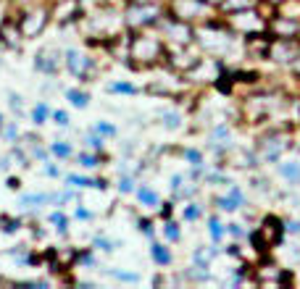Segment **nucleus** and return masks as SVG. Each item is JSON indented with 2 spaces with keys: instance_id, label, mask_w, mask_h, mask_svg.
Masks as SVG:
<instances>
[{
  "instance_id": "obj_49",
  "label": "nucleus",
  "mask_w": 300,
  "mask_h": 289,
  "mask_svg": "<svg viewBox=\"0 0 300 289\" xmlns=\"http://www.w3.org/2000/svg\"><path fill=\"white\" fill-rule=\"evenodd\" d=\"M287 232H292V234H300V221H287V226H285Z\"/></svg>"
},
{
  "instance_id": "obj_39",
  "label": "nucleus",
  "mask_w": 300,
  "mask_h": 289,
  "mask_svg": "<svg viewBox=\"0 0 300 289\" xmlns=\"http://www.w3.org/2000/svg\"><path fill=\"white\" fill-rule=\"evenodd\" d=\"M108 274H111L113 279H119V281H132V284H134V281H140V274H129V271H116V268H111Z\"/></svg>"
},
{
  "instance_id": "obj_36",
  "label": "nucleus",
  "mask_w": 300,
  "mask_h": 289,
  "mask_svg": "<svg viewBox=\"0 0 300 289\" xmlns=\"http://www.w3.org/2000/svg\"><path fill=\"white\" fill-rule=\"evenodd\" d=\"M92 129H95L98 134H103V137H116V134H119V129L113 126V124H108V121H98Z\"/></svg>"
},
{
  "instance_id": "obj_3",
  "label": "nucleus",
  "mask_w": 300,
  "mask_h": 289,
  "mask_svg": "<svg viewBox=\"0 0 300 289\" xmlns=\"http://www.w3.org/2000/svg\"><path fill=\"white\" fill-rule=\"evenodd\" d=\"M166 16V6L161 3H127L124 6V27L132 32L153 29Z\"/></svg>"
},
{
  "instance_id": "obj_13",
  "label": "nucleus",
  "mask_w": 300,
  "mask_h": 289,
  "mask_svg": "<svg viewBox=\"0 0 300 289\" xmlns=\"http://www.w3.org/2000/svg\"><path fill=\"white\" fill-rule=\"evenodd\" d=\"M258 232L263 234V239L269 242V247H276V244L282 242V234L287 232L285 229V224L276 216H266L263 221H261V226H258Z\"/></svg>"
},
{
  "instance_id": "obj_4",
  "label": "nucleus",
  "mask_w": 300,
  "mask_h": 289,
  "mask_svg": "<svg viewBox=\"0 0 300 289\" xmlns=\"http://www.w3.org/2000/svg\"><path fill=\"white\" fill-rule=\"evenodd\" d=\"M158 29L164 34L166 45H174V48H187V45H195L198 42V27L190 24L184 18H177L166 11V16L158 21Z\"/></svg>"
},
{
  "instance_id": "obj_14",
  "label": "nucleus",
  "mask_w": 300,
  "mask_h": 289,
  "mask_svg": "<svg viewBox=\"0 0 300 289\" xmlns=\"http://www.w3.org/2000/svg\"><path fill=\"white\" fill-rule=\"evenodd\" d=\"M66 187H72V189H84V187H92V189H105L108 187V179H92V176H82V174H68L66 176Z\"/></svg>"
},
{
  "instance_id": "obj_10",
  "label": "nucleus",
  "mask_w": 300,
  "mask_h": 289,
  "mask_svg": "<svg viewBox=\"0 0 300 289\" xmlns=\"http://www.w3.org/2000/svg\"><path fill=\"white\" fill-rule=\"evenodd\" d=\"M63 58H66V53H61L58 48H42L34 55V69L45 76H56L63 66Z\"/></svg>"
},
{
  "instance_id": "obj_30",
  "label": "nucleus",
  "mask_w": 300,
  "mask_h": 289,
  "mask_svg": "<svg viewBox=\"0 0 300 289\" xmlns=\"http://www.w3.org/2000/svg\"><path fill=\"white\" fill-rule=\"evenodd\" d=\"M164 239H166V242H171V244L182 239V229H179L177 221H171V218H169V221H164Z\"/></svg>"
},
{
  "instance_id": "obj_52",
  "label": "nucleus",
  "mask_w": 300,
  "mask_h": 289,
  "mask_svg": "<svg viewBox=\"0 0 300 289\" xmlns=\"http://www.w3.org/2000/svg\"><path fill=\"white\" fill-rule=\"evenodd\" d=\"M208 3H214V6H216V8H219V3H221V0H208Z\"/></svg>"
},
{
  "instance_id": "obj_21",
  "label": "nucleus",
  "mask_w": 300,
  "mask_h": 289,
  "mask_svg": "<svg viewBox=\"0 0 300 289\" xmlns=\"http://www.w3.org/2000/svg\"><path fill=\"white\" fill-rule=\"evenodd\" d=\"M48 221L53 224V229H56L61 237H66V234H68V218H66V213H63V210H53V213L48 216Z\"/></svg>"
},
{
  "instance_id": "obj_37",
  "label": "nucleus",
  "mask_w": 300,
  "mask_h": 289,
  "mask_svg": "<svg viewBox=\"0 0 300 289\" xmlns=\"http://www.w3.org/2000/svg\"><path fill=\"white\" fill-rule=\"evenodd\" d=\"M137 229H140L148 239H155V229H153V218H137Z\"/></svg>"
},
{
  "instance_id": "obj_31",
  "label": "nucleus",
  "mask_w": 300,
  "mask_h": 289,
  "mask_svg": "<svg viewBox=\"0 0 300 289\" xmlns=\"http://www.w3.org/2000/svg\"><path fill=\"white\" fill-rule=\"evenodd\" d=\"M21 226V218H13V216H0V229H3L6 234H16Z\"/></svg>"
},
{
  "instance_id": "obj_16",
  "label": "nucleus",
  "mask_w": 300,
  "mask_h": 289,
  "mask_svg": "<svg viewBox=\"0 0 300 289\" xmlns=\"http://www.w3.org/2000/svg\"><path fill=\"white\" fill-rule=\"evenodd\" d=\"M150 258H153V263H155V265H161V268L171 265V260H174L171 250L166 247L164 242H153V244H150Z\"/></svg>"
},
{
  "instance_id": "obj_26",
  "label": "nucleus",
  "mask_w": 300,
  "mask_h": 289,
  "mask_svg": "<svg viewBox=\"0 0 300 289\" xmlns=\"http://www.w3.org/2000/svg\"><path fill=\"white\" fill-rule=\"evenodd\" d=\"M50 152L56 155L58 161H66V158H72V155H74V147L68 145L66 140H58V142H53V145H50Z\"/></svg>"
},
{
  "instance_id": "obj_20",
  "label": "nucleus",
  "mask_w": 300,
  "mask_h": 289,
  "mask_svg": "<svg viewBox=\"0 0 300 289\" xmlns=\"http://www.w3.org/2000/svg\"><path fill=\"white\" fill-rule=\"evenodd\" d=\"M182 121H184V116L179 113V110H161V124H164L166 129H179L182 126Z\"/></svg>"
},
{
  "instance_id": "obj_43",
  "label": "nucleus",
  "mask_w": 300,
  "mask_h": 289,
  "mask_svg": "<svg viewBox=\"0 0 300 289\" xmlns=\"http://www.w3.org/2000/svg\"><path fill=\"white\" fill-rule=\"evenodd\" d=\"M158 216L164 218V221H169V218L174 216V203H171V200H169V203H164V205L158 208Z\"/></svg>"
},
{
  "instance_id": "obj_33",
  "label": "nucleus",
  "mask_w": 300,
  "mask_h": 289,
  "mask_svg": "<svg viewBox=\"0 0 300 289\" xmlns=\"http://www.w3.org/2000/svg\"><path fill=\"white\" fill-rule=\"evenodd\" d=\"M200 216H203V208L198 203H187V205H184V210H182V218L190 221V224H192V221H198Z\"/></svg>"
},
{
  "instance_id": "obj_40",
  "label": "nucleus",
  "mask_w": 300,
  "mask_h": 289,
  "mask_svg": "<svg viewBox=\"0 0 300 289\" xmlns=\"http://www.w3.org/2000/svg\"><path fill=\"white\" fill-rule=\"evenodd\" d=\"M214 142H224V140H229V126L226 124H219L216 129H214Z\"/></svg>"
},
{
  "instance_id": "obj_38",
  "label": "nucleus",
  "mask_w": 300,
  "mask_h": 289,
  "mask_svg": "<svg viewBox=\"0 0 300 289\" xmlns=\"http://www.w3.org/2000/svg\"><path fill=\"white\" fill-rule=\"evenodd\" d=\"M3 134H6V140H8V142H16V140H19L21 131H19L16 121H6V126H3Z\"/></svg>"
},
{
  "instance_id": "obj_27",
  "label": "nucleus",
  "mask_w": 300,
  "mask_h": 289,
  "mask_svg": "<svg viewBox=\"0 0 300 289\" xmlns=\"http://www.w3.org/2000/svg\"><path fill=\"white\" fill-rule=\"evenodd\" d=\"M279 174L285 176L290 184H297V182H300V163H292V161H290V163H282V166H279Z\"/></svg>"
},
{
  "instance_id": "obj_48",
  "label": "nucleus",
  "mask_w": 300,
  "mask_h": 289,
  "mask_svg": "<svg viewBox=\"0 0 300 289\" xmlns=\"http://www.w3.org/2000/svg\"><path fill=\"white\" fill-rule=\"evenodd\" d=\"M6 187L16 192V189H21V179H19V176H8V182H6Z\"/></svg>"
},
{
  "instance_id": "obj_8",
  "label": "nucleus",
  "mask_w": 300,
  "mask_h": 289,
  "mask_svg": "<svg viewBox=\"0 0 300 289\" xmlns=\"http://www.w3.org/2000/svg\"><path fill=\"white\" fill-rule=\"evenodd\" d=\"M63 66L68 69V74H72L74 79H79V82H90V76H92V69H95V63H92V58H90L87 53L77 50V48L66 50Z\"/></svg>"
},
{
  "instance_id": "obj_1",
  "label": "nucleus",
  "mask_w": 300,
  "mask_h": 289,
  "mask_svg": "<svg viewBox=\"0 0 300 289\" xmlns=\"http://www.w3.org/2000/svg\"><path fill=\"white\" fill-rule=\"evenodd\" d=\"M166 53H169V45H166L164 34H155L150 29H140V32L129 34L127 61L134 69H150V66L166 63Z\"/></svg>"
},
{
  "instance_id": "obj_44",
  "label": "nucleus",
  "mask_w": 300,
  "mask_h": 289,
  "mask_svg": "<svg viewBox=\"0 0 300 289\" xmlns=\"http://www.w3.org/2000/svg\"><path fill=\"white\" fill-rule=\"evenodd\" d=\"M182 184H184V176H182V174H174V176H171V192L179 195V192H182Z\"/></svg>"
},
{
  "instance_id": "obj_35",
  "label": "nucleus",
  "mask_w": 300,
  "mask_h": 289,
  "mask_svg": "<svg viewBox=\"0 0 300 289\" xmlns=\"http://www.w3.org/2000/svg\"><path fill=\"white\" fill-rule=\"evenodd\" d=\"M77 263L79 265H87V268H98V260H95V255H92V247L90 250H82L77 255Z\"/></svg>"
},
{
  "instance_id": "obj_50",
  "label": "nucleus",
  "mask_w": 300,
  "mask_h": 289,
  "mask_svg": "<svg viewBox=\"0 0 300 289\" xmlns=\"http://www.w3.org/2000/svg\"><path fill=\"white\" fill-rule=\"evenodd\" d=\"M127 3H164V0H127Z\"/></svg>"
},
{
  "instance_id": "obj_18",
  "label": "nucleus",
  "mask_w": 300,
  "mask_h": 289,
  "mask_svg": "<svg viewBox=\"0 0 300 289\" xmlns=\"http://www.w3.org/2000/svg\"><path fill=\"white\" fill-rule=\"evenodd\" d=\"M103 161V152H95V150H79L77 152V163L82 168H98Z\"/></svg>"
},
{
  "instance_id": "obj_7",
  "label": "nucleus",
  "mask_w": 300,
  "mask_h": 289,
  "mask_svg": "<svg viewBox=\"0 0 300 289\" xmlns=\"http://www.w3.org/2000/svg\"><path fill=\"white\" fill-rule=\"evenodd\" d=\"M50 18H53L50 16V6H32L27 11H21L19 13V27H21L24 40H34L37 34H42Z\"/></svg>"
},
{
  "instance_id": "obj_6",
  "label": "nucleus",
  "mask_w": 300,
  "mask_h": 289,
  "mask_svg": "<svg viewBox=\"0 0 300 289\" xmlns=\"http://www.w3.org/2000/svg\"><path fill=\"white\" fill-rule=\"evenodd\" d=\"M214 3L208 0H169L166 3V11L177 18H184L190 24H200V21H208L211 13H214Z\"/></svg>"
},
{
  "instance_id": "obj_15",
  "label": "nucleus",
  "mask_w": 300,
  "mask_h": 289,
  "mask_svg": "<svg viewBox=\"0 0 300 289\" xmlns=\"http://www.w3.org/2000/svg\"><path fill=\"white\" fill-rule=\"evenodd\" d=\"M134 195H137V200H140L143 208H158L161 205V195L150 184H140V187L134 189Z\"/></svg>"
},
{
  "instance_id": "obj_46",
  "label": "nucleus",
  "mask_w": 300,
  "mask_h": 289,
  "mask_svg": "<svg viewBox=\"0 0 300 289\" xmlns=\"http://www.w3.org/2000/svg\"><path fill=\"white\" fill-rule=\"evenodd\" d=\"M74 218H79V221H90V218H92V213H90L87 208L77 205V210H74Z\"/></svg>"
},
{
  "instance_id": "obj_32",
  "label": "nucleus",
  "mask_w": 300,
  "mask_h": 289,
  "mask_svg": "<svg viewBox=\"0 0 300 289\" xmlns=\"http://www.w3.org/2000/svg\"><path fill=\"white\" fill-rule=\"evenodd\" d=\"M92 250H103V253H113L116 250V242H111L108 237L98 234V237H92Z\"/></svg>"
},
{
  "instance_id": "obj_25",
  "label": "nucleus",
  "mask_w": 300,
  "mask_h": 289,
  "mask_svg": "<svg viewBox=\"0 0 300 289\" xmlns=\"http://www.w3.org/2000/svg\"><path fill=\"white\" fill-rule=\"evenodd\" d=\"M108 92H113V95H137L140 92V87H134L132 82H111Z\"/></svg>"
},
{
  "instance_id": "obj_24",
  "label": "nucleus",
  "mask_w": 300,
  "mask_h": 289,
  "mask_svg": "<svg viewBox=\"0 0 300 289\" xmlns=\"http://www.w3.org/2000/svg\"><path fill=\"white\" fill-rule=\"evenodd\" d=\"M208 234H211L214 244H219V242L226 237V226L221 224V221H219L216 216H211V218H208Z\"/></svg>"
},
{
  "instance_id": "obj_11",
  "label": "nucleus",
  "mask_w": 300,
  "mask_h": 289,
  "mask_svg": "<svg viewBox=\"0 0 300 289\" xmlns=\"http://www.w3.org/2000/svg\"><path fill=\"white\" fill-rule=\"evenodd\" d=\"M269 32H271V37L297 40V34H300V21H297L295 16H285V13L271 16V18H269Z\"/></svg>"
},
{
  "instance_id": "obj_34",
  "label": "nucleus",
  "mask_w": 300,
  "mask_h": 289,
  "mask_svg": "<svg viewBox=\"0 0 300 289\" xmlns=\"http://www.w3.org/2000/svg\"><path fill=\"white\" fill-rule=\"evenodd\" d=\"M116 187H119V192H121V195H129V192H134V189H137V184H134V176H132V174H121V176H119V184H116Z\"/></svg>"
},
{
  "instance_id": "obj_9",
  "label": "nucleus",
  "mask_w": 300,
  "mask_h": 289,
  "mask_svg": "<svg viewBox=\"0 0 300 289\" xmlns=\"http://www.w3.org/2000/svg\"><path fill=\"white\" fill-rule=\"evenodd\" d=\"M50 16L58 21V24H74L84 16V8H82V0H53L50 3Z\"/></svg>"
},
{
  "instance_id": "obj_47",
  "label": "nucleus",
  "mask_w": 300,
  "mask_h": 289,
  "mask_svg": "<svg viewBox=\"0 0 300 289\" xmlns=\"http://www.w3.org/2000/svg\"><path fill=\"white\" fill-rule=\"evenodd\" d=\"M45 174L53 176V179H58V176H61V168H58L56 163H50V161H48V166H45Z\"/></svg>"
},
{
  "instance_id": "obj_42",
  "label": "nucleus",
  "mask_w": 300,
  "mask_h": 289,
  "mask_svg": "<svg viewBox=\"0 0 300 289\" xmlns=\"http://www.w3.org/2000/svg\"><path fill=\"white\" fill-rule=\"evenodd\" d=\"M53 124L56 126H68V113H66V110H53Z\"/></svg>"
},
{
  "instance_id": "obj_5",
  "label": "nucleus",
  "mask_w": 300,
  "mask_h": 289,
  "mask_svg": "<svg viewBox=\"0 0 300 289\" xmlns=\"http://www.w3.org/2000/svg\"><path fill=\"white\" fill-rule=\"evenodd\" d=\"M224 21H226V27L232 29L235 34H242V37H253V34L269 32V21H266V16H258L256 8L235 11V13H224Z\"/></svg>"
},
{
  "instance_id": "obj_41",
  "label": "nucleus",
  "mask_w": 300,
  "mask_h": 289,
  "mask_svg": "<svg viewBox=\"0 0 300 289\" xmlns=\"http://www.w3.org/2000/svg\"><path fill=\"white\" fill-rule=\"evenodd\" d=\"M8 103H11V108L16 110V113H24V100H21V95L11 92V95H8Z\"/></svg>"
},
{
  "instance_id": "obj_2",
  "label": "nucleus",
  "mask_w": 300,
  "mask_h": 289,
  "mask_svg": "<svg viewBox=\"0 0 300 289\" xmlns=\"http://www.w3.org/2000/svg\"><path fill=\"white\" fill-rule=\"evenodd\" d=\"M232 40H235V32L226 27V21L208 18L205 24L198 27V45L203 48V53H208L214 58L226 55V50L232 48Z\"/></svg>"
},
{
  "instance_id": "obj_45",
  "label": "nucleus",
  "mask_w": 300,
  "mask_h": 289,
  "mask_svg": "<svg viewBox=\"0 0 300 289\" xmlns=\"http://www.w3.org/2000/svg\"><path fill=\"white\" fill-rule=\"evenodd\" d=\"M226 234H232V237H237V239H240V237H245L242 224H229V226H226Z\"/></svg>"
},
{
  "instance_id": "obj_23",
  "label": "nucleus",
  "mask_w": 300,
  "mask_h": 289,
  "mask_svg": "<svg viewBox=\"0 0 300 289\" xmlns=\"http://www.w3.org/2000/svg\"><path fill=\"white\" fill-rule=\"evenodd\" d=\"M66 98H68V103H72L74 108H87V105H90V95H87L84 90H77V87L66 90Z\"/></svg>"
},
{
  "instance_id": "obj_28",
  "label": "nucleus",
  "mask_w": 300,
  "mask_h": 289,
  "mask_svg": "<svg viewBox=\"0 0 300 289\" xmlns=\"http://www.w3.org/2000/svg\"><path fill=\"white\" fill-rule=\"evenodd\" d=\"M214 203H216V208L219 210H226V213H235V210H240V203H237V200L232 197V195H221V197H216L214 200Z\"/></svg>"
},
{
  "instance_id": "obj_51",
  "label": "nucleus",
  "mask_w": 300,
  "mask_h": 289,
  "mask_svg": "<svg viewBox=\"0 0 300 289\" xmlns=\"http://www.w3.org/2000/svg\"><path fill=\"white\" fill-rule=\"evenodd\" d=\"M3 126H6V119H3V113H0V131H3Z\"/></svg>"
},
{
  "instance_id": "obj_22",
  "label": "nucleus",
  "mask_w": 300,
  "mask_h": 289,
  "mask_svg": "<svg viewBox=\"0 0 300 289\" xmlns=\"http://www.w3.org/2000/svg\"><path fill=\"white\" fill-rule=\"evenodd\" d=\"M182 158L187 161L192 168H203V166H205V155H203L200 150H195V147H184V150H182Z\"/></svg>"
},
{
  "instance_id": "obj_29",
  "label": "nucleus",
  "mask_w": 300,
  "mask_h": 289,
  "mask_svg": "<svg viewBox=\"0 0 300 289\" xmlns=\"http://www.w3.org/2000/svg\"><path fill=\"white\" fill-rule=\"evenodd\" d=\"M84 147H87V150H95V152H103V147H105V137L98 134V131L92 129L90 134L84 137Z\"/></svg>"
},
{
  "instance_id": "obj_19",
  "label": "nucleus",
  "mask_w": 300,
  "mask_h": 289,
  "mask_svg": "<svg viewBox=\"0 0 300 289\" xmlns=\"http://www.w3.org/2000/svg\"><path fill=\"white\" fill-rule=\"evenodd\" d=\"M50 116H53V110H50V105L45 103V100H42V103H37V105L32 108V124H34V126L45 124V121H48Z\"/></svg>"
},
{
  "instance_id": "obj_17",
  "label": "nucleus",
  "mask_w": 300,
  "mask_h": 289,
  "mask_svg": "<svg viewBox=\"0 0 300 289\" xmlns=\"http://www.w3.org/2000/svg\"><path fill=\"white\" fill-rule=\"evenodd\" d=\"M261 0H221L219 11L221 13H235V11H248V8H256Z\"/></svg>"
},
{
  "instance_id": "obj_12",
  "label": "nucleus",
  "mask_w": 300,
  "mask_h": 289,
  "mask_svg": "<svg viewBox=\"0 0 300 289\" xmlns=\"http://www.w3.org/2000/svg\"><path fill=\"white\" fill-rule=\"evenodd\" d=\"M21 27H19V18H3L0 21V45L8 48V50H19L21 48Z\"/></svg>"
}]
</instances>
